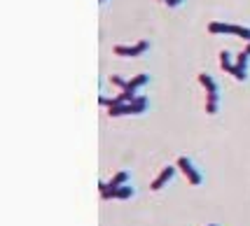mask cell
Here are the masks:
<instances>
[{"mask_svg": "<svg viewBox=\"0 0 250 226\" xmlns=\"http://www.w3.org/2000/svg\"><path fill=\"white\" fill-rule=\"evenodd\" d=\"M208 226H218V224H208Z\"/></svg>", "mask_w": 250, "mask_h": 226, "instance_id": "15", "label": "cell"}, {"mask_svg": "<svg viewBox=\"0 0 250 226\" xmlns=\"http://www.w3.org/2000/svg\"><path fill=\"white\" fill-rule=\"evenodd\" d=\"M122 184H129V172L126 170H120L112 180L108 182V187H122Z\"/></svg>", "mask_w": 250, "mask_h": 226, "instance_id": "11", "label": "cell"}, {"mask_svg": "<svg viewBox=\"0 0 250 226\" xmlns=\"http://www.w3.org/2000/svg\"><path fill=\"white\" fill-rule=\"evenodd\" d=\"M208 31L213 35H239L241 40H248L250 42V28H243L239 23H227V21H210L208 23Z\"/></svg>", "mask_w": 250, "mask_h": 226, "instance_id": "3", "label": "cell"}, {"mask_svg": "<svg viewBox=\"0 0 250 226\" xmlns=\"http://www.w3.org/2000/svg\"><path fill=\"white\" fill-rule=\"evenodd\" d=\"M162 2H166L168 7H178V5H183V0H162Z\"/></svg>", "mask_w": 250, "mask_h": 226, "instance_id": "13", "label": "cell"}, {"mask_svg": "<svg viewBox=\"0 0 250 226\" xmlns=\"http://www.w3.org/2000/svg\"><path fill=\"white\" fill-rule=\"evenodd\" d=\"M199 82L204 84L208 94V103H206V114H218V103H220V89H218V82L213 79V77L208 75V73H201L199 75Z\"/></svg>", "mask_w": 250, "mask_h": 226, "instance_id": "2", "label": "cell"}, {"mask_svg": "<svg viewBox=\"0 0 250 226\" xmlns=\"http://www.w3.org/2000/svg\"><path fill=\"white\" fill-rule=\"evenodd\" d=\"M98 2H108V0H98Z\"/></svg>", "mask_w": 250, "mask_h": 226, "instance_id": "14", "label": "cell"}, {"mask_svg": "<svg viewBox=\"0 0 250 226\" xmlns=\"http://www.w3.org/2000/svg\"><path fill=\"white\" fill-rule=\"evenodd\" d=\"M110 84H115L120 91H126V84H129V79H124L122 75H112L110 77Z\"/></svg>", "mask_w": 250, "mask_h": 226, "instance_id": "12", "label": "cell"}, {"mask_svg": "<svg viewBox=\"0 0 250 226\" xmlns=\"http://www.w3.org/2000/svg\"><path fill=\"white\" fill-rule=\"evenodd\" d=\"M147 82H150V75H138V77H133V79H129L126 94H133V96H136V91H138L141 86H145Z\"/></svg>", "mask_w": 250, "mask_h": 226, "instance_id": "9", "label": "cell"}, {"mask_svg": "<svg viewBox=\"0 0 250 226\" xmlns=\"http://www.w3.org/2000/svg\"><path fill=\"white\" fill-rule=\"evenodd\" d=\"M220 65H222V70H225V73L231 75V70H234V58H231V54H229L227 49H225V52H220Z\"/></svg>", "mask_w": 250, "mask_h": 226, "instance_id": "10", "label": "cell"}, {"mask_svg": "<svg viewBox=\"0 0 250 226\" xmlns=\"http://www.w3.org/2000/svg\"><path fill=\"white\" fill-rule=\"evenodd\" d=\"M178 170H180V168H175V166H166V168H162V170H159V175H157V180L150 184V189H152V191L164 189V187H166V184L175 177V172H178Z\"/></svg>", "mask_w": 250, "mask_h": 226, "instance_id": "8", "label": "cell"}, {"mask_svg": "<svg viewBox=\"0 0 250 226\" xmlns=\"http://www.w3.org/2000/svg\"><path fill=\"white\" fill-rule=\"evenodd\" d=\"M150 108V100L145 96H136L129 103H122V105H115V108L108 110L110 117H129V114H143L145 110Z\"/></svg>", "mask_w": 250, "mask_h": 226, "instance_id": "1", "label": "cell"}, {"mask_svg": "<svg viewBox=\"0 0 250 226\" xmlns=\"http://www.w3.org/2000/svg\"><path fill=\"white\" fill-rule=\"evenodd\" d=\"M178 168L185 172V177L189 180V184L199 187V184L204 182V177H201V170L196 168V163L192 161V159H187V156H180V159H178Z\"/></svg>", "mask_w": 250, "mask_h": 226, "instance_id": "6", "label": "cell"}, {"mask_svg": "<svg viewBox=\"0 0 250 226\" xmlns=\"http://www.w3.org/2000/svg\"><path fill=\"white\" fill-rule=\"evenodd\" d=\"M150 49V42L147 40H141L138 44H117V47H112V52L122 58H136V56L145 54Z\"/></svg>", "mask_w": 250, "mask_h": 226, "instance_id": "5", "label": "cell"}, {"mask_svg": "<svg viewBox=\"0 0 250 226\" xmlns=\"http://www.w3.org/2000/svg\"><path fill=\"white\" fill-rule=\"evenodd\" d=\"M248 65H250V52H241L236 58H234V70H231V77H236L239 82H246L248 79Z\"/></svg>", "mask_w": 250, "mask_h": 226, "instance_id": "7", "label": "cell"}, {"mask_svg": "<svg viewBox=\"0 0 250 226\" xmlns=\"http://www.w3.org/2000/svg\"><path fill=\"white\" fill-rule=\"evenodd\" d=\"M98 191H101V198H103V201H112V198L126 201V198H133V194H136V189H133L131 184L108 187V182H98Z\"/></svg>", "mask_w": 250, "mask_h": 226, "instance_id": "4", "label": "cell"}]
</instances>
